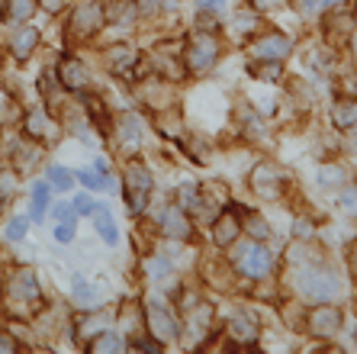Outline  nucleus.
<instances>
[{
  "mask_svg": "<svg viewBox=\"0 0 357 354\" xmlns=\"http://www.w3.org/2000/svg\"><path fill=\"white\" fill-rule=\"evenodd\" d=\"M300 293L306 299H312V303H325V299H331L335 293H338V277L329 274V270L312 268L309 274H302L300 277Z\"/></svg>",
  "mask_w": 357,
  "mask_h": 354,
  "instance_id": "1",
  "label": "nucleus"
},
{
  "mask_svg": "<svg viewBox=\"0 0 357 354\" xmlns=\"http://www.w3.org/2000/svg\"><path fill=\"white\" fill-rule=\"evenodd\" d=\"M126 184H129L126 187V203L132 206V213H142L151 194V174L135 161V165L126 168Z\"/></svg>",
  "mask_w": 357,
  "mask_h": 354,
  "instance_id": "2",
  "label": "nucleus"
},
{
  "mask_svg": "<svg viewBox=\"0 0 357 354\" xmlns=\"http://www.w3.org/2000/svg\"><path fill=\"white\" fill-rule=\"evenodd\" d=\"M273 268L271 261V252L267 248H261V245L254 242V245H244L242 252H238V270H242L244 277H267Z\"/></svg>",
  "mask_w": 357,
  "mask_h": 354,
  "instance_id": "3",
  "label": "nucleus"
},
{
  "mask_svg": "<svg viewBox=\"0 0 357 354\" xmlns=\"http://www.w3.org/2000/svg\"><path fill=\"white\" fill-rule=\"evenodd\" d=\"M251 55L258 62H280V58L290 55V39L283 32H271V36H261L251 46Z\"/></svg>",
  "mask_w": 357,
  "mask_h": 354,
  "instance_id": "4",
  "label": "nucleus"
},
{
  "mask_svg": "<svg viewBox=\"0 0 357 354\" xmlns=\"http://www.w3.org/2000/svg\"><path fill=\"white\" fill-rule=\"evenodd\" d=\"M148 326H151V332H155V338H161V342H174V338L180 335L177 319L171 316L168 309H151V313H148Z\"/></svg>",
  "mask_w": 357,
  "mask_h": 354,
  "instance_id": "5",
  "label": "nucleus"
},
{
  "mask_svg": "<svg viewBox=\"0 0 357 354\" xmlns=\"http://www.w3.org/2000/svg\"><path fill=\"white\" fill-rule=\"evenodd\" d=\"M338 326H341V316H338V309H316L309 316V332L312 335H319V338H329V335H335L338 332Z\"/></svg>",
  "mask_w": 357,
  "mask_h": 354,
  "instance_id": "6",
  "label": "nucleus"
},
{
  "mask_svg": "<svg viewBox=\"0 0 357 354\" xmlns=\"http://www.w3.org/2000/svg\"><path fill=\"white\" fill-rule=\"evenodd\" d=\"M158 223H161V232L171 235V239H190V223L184 216V209H177V206L164 209Z\"/></svg>",
  "mask_w": 357,
  "mask_h": 354,
  "instance_id": "7",
  "label": "nucleus"
},
{
  "mask_svg": "<svg viewBox=\"0 0 357 354\" xmlns=\"http://www.w3.org/2000/svg\"><path fill=\"white\" fill-rule=\"evenodd\" d=\"M219 55V46L213 36H200L197 42H193V48H190V65L197 68V71H203V68H209L213 62H216Z\"/></svg>",
  "mask_w": 357,
  "mask_h": 354,
  "instance_id": "8",
  "label": "nucleus"
},
{
  "mask_svg": "<svg viewBox=\"0 0 357 354\" xmlns=\"http://www.w3.org/2000/svg\"><path fill=\"white\" fill-rule=\"evenodd\" d=\"M10 297H17V299H36L39 297V287H36L32 270H19L17 277L10 280Z\"/></svg>",
  "mask_w": 357,
  "mask_h": 354,
  "instance_id": "9",
  "label": "nucleus"
},
{
  "mask_svg": "<svg viewBox=\"0 0 357 354\" xmlns=\"http://www.w3.org/2000/svg\"><path fill=\"white\" fill-rule=\"evenodd\" d=\"M94 223H97V232L104 235L106 245H116V242H119L116 223H113V216H110V209H106V206H94Z\"/></svg>",
  "mask_w": 357,
  "mask_h": 354,
  "instance_id": "10",
  "label": "nucleus"
},
{
  "mask_svg": "<svg viewBox=\"0 0 357 354\" xmlns=\"http://www.w3.org/2000/svg\"><path fill=\"white\" fill-rule=\"evenodd\" d=\"M58 77H61V84L71 87V91L87 84V71H84V65H77V62H65L61 71H58Z\"/></svg>",
  "mask_w": 357,
  "mask_h": 354,
  "instance_id": "11",
  "label": "nucleus"
},
{
  "mask_svg": "<svg viewBox=\"0 0 357 354\" xmlns=\"http://www.w3.org/2000/svg\"><path fill=\"white\" fill-rule=\"evenodd\" d=\"M36 42H39V32L32 26H26V29H19L17 36H13L10 46H13V55H17V58H26L29 52L36 48Z\"/></svg>",
  "mask_w": 357,
  "mask_h": 354,
  "instance_id": "12",
  "label": "nucleus"
},
{
  "mask_svg": "<svg viewBox=\"0 0 357 354\" xmlns=\"http://www.w3.org/2000/svg\"><path fill=\"white\" fill-rule=\"evenodd\" d=\"M97 26H100V7H97V3H87V7H81L75 13V29H81V32H94Z\"/></svg>",
  "mask_w": 357,
  "mask_h": 354,
  "instance_id": "13",
  "label": "nucleus"
},
{
  "mask_svg": "<svg viewBox=\"0 0 357 354\" xmlns=\"http://www.w3.org/2000/svg\"><path fill=\"white\" fill-rule=\"evenodd\" d=\"M213 239H216L219 245H232L238 239V223L232 219V213H226L216 225H213Z\"/></svg>",
  "mask_w": 357,
  "mask_h": 354,
  "instance_id": "14",
  "label": "nucleus"
},
{
  "mask_svg": "<svg viewBox=\"0 0 357 354\" xmlns=\"http://www.w3.org/2000/svg\"><path fill=\"white\" fill-rule=\"evenodd\" d=\"M331 120H335L338 129H351V126L357 122V103H338L335 113H331Z\"/></svg>",
  "mask_w": 357,
  "mask_h": 354,
  "instance_id": "15",
  "label": "nucleus"
},
{
  "mask_svg": "<svg viewBox=\"0 0 357 354\" xmlns=\"http://www.w3.org/2000/svg\"><path fill=\"white\" fill-rule=\"evenodd\" d=\"M345 168H338V165H325V168L319 171V184L322 187H341L345 184Z\"/></svg>",
  "mask_w": 357,
  "mask_h": 354,
  "instance_id": "16",
  "label": "nucleus"
},
{
  "mask_svg": "<svg viewBox=\"0 0 357 354\" xmlns=\"http://www.w3.org/2000/svg\"><path fill=\"white\" fill-rule=\"evenodd\" d=\"M46 203H48V184H32V223L42 219Z\"/></svg>",
  "mask_w": 357,
  "mask_h": 354,
  "instance_id": "17",
  "label": "nucleus"
},
{
  "mask_svg": "<svg viewBox=\"0 0 357 354\" xmlns=\"http://www.w3.org/2000/svg\"><path fill=\"white\" fill-rule=\"evenodd\" d=\"M75 299L81 303V306H94V303H97V290L90 287L84 277H75Z\"/></svg>",
  "mask_w": 357,
  "mask_h": 354,
  "instance_id": "18",
  "label": "nucleus"
},
{
  "mask_svg": "<svg viewBox=\"0 0 357 354\" xmlns=\"http://www.w3.org/2000/svg\"><path fill=\"white\" fill-rule=\"evenodd\" d=\"M119 132H122V142L139 145L142 132H139V120H135V116H122V120H119Z\"/></svg>",
  "mask_w": 357,
  "mask_h": 354,
  "instance_id": "19",
  "label": "nucleus"
},
{
  "mask_svg": "<svg viewBox=\"0 0 357 354\" xmlns=\"http://www.w3.org/2000/svg\"><path fill=\"white\" fill-rule=\"evenodd\" d=\"M48 180H52V187H55V190H71V184H75V174H71V171L68 168H48Z\"/></svg>",
  "mask_w": 357,
  "mask_h": 354,
  "instance_id": "20",
  "label": "nucleus"
},
{
  "mask_svg": "<svg viewBox=\"0 0 357 354\" xmlns=\"http://www.w3.org/2000/svg\"><path fill=\"white\" fill-rule=\"evenodd\" d=\"M26 132L29 136H48V126H46V110H32L26 116Z\"/></svg>",
  "mask_w": 357,
  "mask_h": 354,
  "instance_id": "21",
  "label": "nucleus"
},
{
  "mask_svg": "<svg viewBox=\"0 0 357 354\" xmlns=\"http://www.w3.org/2000/svg\"><path fill=\"white\" fill-rule=\"evenodd\" d=\"M32 10H36V0H10V17L19 23L32 17Z\"/></svg>",
  "mask_w": 357,
  "mask_h": 354,
  "instance_id": "22",
  "label": "nucleus"
},
{
  "mask_svg": "<svg viewBox=\"0 0 357 354\" xmlns=\"http://www.w3.org/2000/svg\"><path fill=\"white\" fill-rule=\"evenodd\" d=\"M90 351H126L116 335H97V342H90Z\"/></svg>",
  "mask_w": 357,
  "mask_h": 354,
  "instance_id": "23",
  "label": "nucleus"
},
{
  "mask_svg": "<svg viewBox=\"0 0 357 354\" xmlns=\"http://www.w3.org/2000/svg\"><path fill=\"white\" fill-rule=\"evenodd\" d=\"M145 270H148V277H168V274H171V264L164 261V258H151V261L145 264Z\"/></svg>",
  "mask_w": 357,
  "mask_h": 354,
  "instance_id": "24",
  "label": "nucleus"
},
{
  "mask_svg": "<svg viewBox=\"0 0 357 354\" xmlns=\"http://www.w3.org/2000/svg\"><path fill=\"white\" fill-rule=\"evenodd\" d=\"M77 180H81L87 190H104V177L90 174V171H77Z\"/></svg>",
  "mask_w": 357,
  "mask_h": 354,
  "instance_id": "25",
  "label": "nucleus"
},
{
  "mask_svg": "<svg viewBox=\"0 0 357 354\" xmlns=\"http://www.w3.org/2000/svg\"><path fill=\"white\" fill-rule=\"evenodd\" d=\"M232 332H235V335H242V342H251V338L258 335V328L248 326V322H242V319H235V322H232Z\"/></svg>",
  "mask_w": 357,
  "mask_h": 354,
  "instance_id": "26",
  "label": "nucleus"
},
{
  "mask_svg": "<svg viewBox=\"0 0 357 354\" xmlns=\"http://www.w3.org/2000/svg\"><path fill=\"white\" fill-rule=\"evenodd\" d=\"M7 235L13 239V242H19L23 235H26V216H17L13 223H10V229H7Z\"/></svg>",
  "mask_w": 357,
  "mask_h": 354,
  "instance_id": "27",
  "label": "nucleus"
},
{
  "mask_svg": "<svg viewBox=\"0 0 357 354\" xmlns=\"http://www.w3.org/2000/svg\"><path fill=\"white\" fill-rule=\"evenodd\" d=\"M52 216H55V219H61V223H75V206L55 203V206H52Z\"/></svg>",
  "mask_w": 357,
  "mask_h": 354,
  "instance_id": "28",
  "label": "nucleus"
},
{
  "mask_svg": "<svg viewBox=\"0 0 357 354\" xmlns=\"http://www.w3.org/2000/svg\"><path fill=\"white\" fill-rule=\"evenodd\" d=\"M55 239H58V242H71V239H75V223H61V225H58Z\"/></svg>",
  "mask_w": 357,
  "mask_h": 354,
  "instance_id": "29",
  "label": "nucleus"
},
{
  "mask_svg": "<svg viewBox=\"0 0 357 354\" xmlns=\"http://www.w3.org/2000/svg\"><path fill=\"white\" fill-rule=\"evenodd\" d=\"M75 213H94V203L87 196H75Z\"/></svg>",
  "mask_w": 357,
  "mask_h": 354,
  "instance_id": "30",
  "label": "nucleus"
},
{
  "mask_svg": "<svg viewBox=\"0 0 357 354\" xmlns=\"http://www.w3.org/2000/svg\"><path fill=\"white\" fill-rule=\"evenodd\" d=\"M200 10H213V13H219V10L226 7V0H197Z\"/></svg>",
  "mask_w": 357,
  "mask_h": 354,
  "instance_id": "31",
  "label": "nucleus"
},
{
  "mask_svg": "<svg viewBox=\"0 0 357 354\" xmlns=\"http://www.w3.org/2000/svg\"><path fill=\"white\" fill-rule=\"evenodd\" d=\"M251 232L258 235V239H267V225H264L261 219H251Z\"/></svg>",
  "mask_w": 357,
  "mask_h": 354,
  "instance_id": "32",
  "label": "nucleus"
},
{
  "mask_svg": "<svg viewBox=\"0 0 357 354\" xmlns=\"http://www.w3.org/2000/svg\"><path fill=\"white\" fill-rule=\"evenodd\" d=\"M300 10H302V13H309V17H312V13L319 10V0H300Z\"/></svg>",
  "mask_w": 357,
  "mask_h": 354,
  "instance_id": "33",
  "label": "nucleus"
},
{
  "mask_svg": "<svg viewBox=\"0 0 357 354\" xmlns=\"http://www.w3.org/2000/svg\"><path fill=\"white\" fill-rule=\"evenodd\" d=\"M341 200H345V206H351V213H357V190H348Z\"/></svg>",
  "mask_w": 357,
  "mask_h": 354,
  "instance_id": "34",
  "label": "nucleus"
},
{
  "mask_svg": "<svg viewBox=\"0 0 357 354\" xmlns=\"http://www.w3.org/2000/svg\"><path fill=\"white\" fill-rule=\"evenodd\" d=\"M235 23L242 26V32H248V26H258V19H254V17H238Z\"/></svg>",
  "mask_w": 357,
  "mask_h": 354,
  "instance_id": "35",
  "label": "nucleus"
},
{
  "mask_svg": "<svg viewBox=\"0 0 357 354\" xmlns=\"http://www.w3.org/2000/svg\"><path fill=\"white\" fill-rule=\"evenodd\" d=\"M0 351H17V345L10 342V335H0Z\"/></svg>",
  "mask_w": 357,
  "mask_h": 354,
  "instance_id": "36",
  "label": "nucleus"
},
{
  "mask_svg": "<svg viewBox=\"0 0 357 354\" xmlns=\"http://www.w3.org/2000/svg\"><path fill=\"white\" fill-rule=\"evenodd\" d=\"M68 0H46V10H52V13H58V10L65 7Z\"/></svg>",
  "mask_w": 357,
  "mask_h": 354,
  "instance_id": "37",
  "label": "nucleus"
},
{
  "mask_svg": "<svg viewBox=\"0 0 357 354\" xmlns=\"http://www.w3.org/2000/svg\"><path fill=\"white\" fill-rule=\"evenodd\" d=\"M94 168H97V174H110V168H106V161H104V158H97Z\"/></svg>",
  "mask_w": 357,
  "mask_h": 354,
  "instance_id": "38",
  "label": "nucleus"
},
{
  "mask_svg": "<svg viewBox=\"0 0 357 354\" xmlns=\"http://www.w3.org/2000/svg\"><path fill=\"white\" fill-rule=\"evenodd\" d=\"M341 3H348V0H319V7H341Z\"/></svg>",
  "mask_w": 357,
  "mask_h": 354,
  "instance_id": "39",
  "label": "nucleus"
},
{
  "mask_svg": "<svg viewBox=\"0 0 357 354\" xmlns=\"http://www.w3.org/2000/svg\"><path fill=\"white\" fill-rule=\"evenodd\" d=\"M354 264H357V254H354Z\"/></svg>",
  "mask_w": 357,
  "mask_h": 354,
  "instance_id": "40",
  "label": "nucleus"
}]
</instances>
